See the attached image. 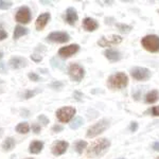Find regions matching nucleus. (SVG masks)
<instances>
[{"label": "nucleus", "instance_id": "2", "mask_svg": "<svg viewBox=\"0 0 159 159\" xmlns=\"http://www.w3.org/2000/svg\"><path fill=\"white\" fill-rule=\"evenodd\" d=\"M127 84H129V78L123 72H117L107 79V86L110 89L124 88V87L127 86Z\"/></svg>", "mask_w": 159, "mask_h": 159}, {"label": "nucleus", "instance_id": "42", "mask_svg": "<svg viewBox=\"0 0 159 159\" xmlns=\"http://www.w3.org/2000/svg\"><path fill=\"white\" fill-rule=\"evenodd\" d=\"M40 3H45V4H49V1H40Z\"/></svg>", "mask_w": 159, "mask_h": 159}, {"label": "nucleus", "instance_id": "36", "mask_svg": "<svg viewBox=\"0 0 159 159\" xmlns=\"http://www.w3.org/2000/svg\"><path fill=\"white\" fill-rule=\"evenodd\" d=\"M7 37V33L2 29V27L0 25V40H3L4 38Z\"/></svg>", "mask_w": 159, "mask_h": 159}, {"label": "nucleus", "instance_id": "21", "mask_svg": "<svg viewBox=\"0 0 159 159\" xmlns=\"http://www.w3.org/2000/svg\"><path fill=\"white\" fill-rule=\"evenodd\" d=\"M28 32H29V30H28L27 28H24V27H21V25H16L14 30V34H13V38H14V39H18L22 35L28 34Z\"/></svg>", "mask_w": 159, "mask_h": 159}, {"label": "nucleus", "instance_id": "35", "mask_svg": "<svg viewBox=\"0 0 159 159\" xmlns=\"http://www.w3.org/2000/svg\"><path fill=\"white\" fill-rule=\"evenodd\" d=\"M63 86H64L63 83H61V82H53V83L50 84V87H52V88H54V89L61 88Z\"/></svg>", "mask_w": 159, "mask_h": 159}, {"label": "nucleus", "instance_id": "27", "mask_svg": "<svg viewBox=\"0 0 159 159\" xmlns=\"http://www.w3.org/2000/svg\"><path fill=\"white\" fill-rule=\"evenodd\" d=\"M117 28L119 29L120 32H123V33H129L130 30H132V27L130 25H123V24H117Z\"/></svg>", "mask_w": 159, "mask_h": 159}, {"label": "nucleus", "instance_id": "7", "mask_svg": "<svg viewBox=\"0 0 159 159\" xmlns=\"http://www.w3.org/2000/svg\"><path fill=\"white\" fill-rule=\"evenodd\" d=\"M130 75L137 81H147L151 78V71L143 67H135L130 70Z\"/></svg>", "mask_w": 159, "mask_h": 159}, {"label": "nucleus", "instance_id": "46", "mask_svg": "<svg viewBox=\"0 0 159 159\" xmlns=\"http://www.w3.org/2000/svg\"><path fill=\"white\" fill-rule=\"evenodd\" d=\"M27 159H34V158H27Z\"/></svg>", "mask_w": 159, "mask_h": 159}, {"label": "nucleus", "instance_id": "45", "mask_svg": "<svg viewBox=\"0 0 159 159\" xmlns=\"http://www.w3.org/2000/svg\"><path fill=\"white\" fill-rule=\"evenodd\" d=\"M117 159H125V158H123V157H120V158H117Z\"/></svg>", "mask_w": 159, "mask_h": 159}, {"label": "nucleus", "instance_id": "8", "mask_svg": "<svg viewBox=\"0 0 159 159\" xmlns=\"http://www.w3.org/2000/svg\"><path fill=\"white\" fill-rule=\"evenodd\" d=\"M17 22L19 24H28L31 20V11L28 7H21L18 9V11L16 13L15 16Z\"/></svg>", "mask_w": 159, "mask_h": 159}, {"label": "nucleus", "instance_id": "11", "mask_svg": "<svg viewBox=\"0 0 159 159\" xmlns=\"http://www.w3.org/2000/svg\"><path fill=\"white\" fill-rule=\"evenodd\" d=\"M80 50V46L76 45V43H72V45L66 46V47H63L58 50V55L63 58H68L70 56H72L73 54H75L76 52Z\"/></svg>", "mask_w": 159, "mask_h": 159}, {"label": "nucleus", "instance_id": "12", "mask_svg": "<svg viewBox=\"0 0 159 159\" xmlns=\"http://www.w3.org/2000/svg\"><path fill=\"white\" fill-rule=\"evenodd\" d=\"M69 143L66 142V141H56V142H54V144L52 145V148H51V151H52L53 155L60 156L63 155L67 151Z\"/></svg>", "mask_w": 159, "mask_h": 159}, {"label": "nucleus", "instance_id": "28", "mask_svg": "<svg viewBox=\"0 0 159 159\" xmlns=\"http://www.w3.org/2000/svg\"><path fill=\"white\" fill-rule=\"evenodd\" d=\"M144 91V89H141V87H137L136 89H134L133 91V98H135L136 100H139V98H141V94L142 92Z\"/></svg>", "mask_w": 159, "mask_h": 159}, {"label": "nucleus", "instance_id": "13", "mask_svg": "<svg viewBox=\"0 0 159 159\" xmlns=\"http://www.w3.org/2000/svg\"><path fill=\"white\" fill-rule=\"evenodd\" d=\"M51 18L50 13H43V14H40L39 16L37 17L36 21H35V27H36L37 30H43V28L47 25V24L49 22V20Z\"/></svg>", "mask_w": 159, "mask_h": 159}, {"label": "nucleus", "instance_id": "6", "mask_svg": "<svg viewBox=\"0 0 159 159\" xmlns=\"http://www.w3.org/2000/svg\"><path fill=\"white\" fill-rule=\"evenodd\" d=\"M69 76L74 82H80L85 75V70L82 66L78 65V64H71L68 70Z\"/></svg>", "mask_w": 159, "mask_h": 159}, {"label": "nucleus", "instance_id": "32", "mask_svg": "<svg viewBox=\"0 0 159 159\" xmlns=\"http://www.w3.org/2000/svg\"><path fill=\"white\" fill-rule=\"evenodd\" d=\"M40 129H42V127H40L39 124H37V123H33L32 124V130L35 133V134H39Z\"/></svg>", "mask_w": 159, "mask_h": 159}, {"label": "nucleus", "instance_id": "38", "mask_svg": "<svg viewBox=\"0 0 159 159\" xmlns=\"http://www.w3.org/2000/svg\"><path fill=\"white\" fill-rule=\"evenodd\" d=\"M31 58H32V61H40L43 60L42 56L37 55V54H32V55H31Z\"/></svg>", "mask_w": 159, "mask_h": 159}, {"label": "nucleus", "instance_id": "15", "mask_svg": "<svg viewBox=\"0 0 159 159\" xmlns=\"http://www.w3.org/2000/svg\"><path fill=\"white\" fill-rule=\"evenodd\" d=\"M83 28L88 32H93L99 28V24L97 22L96 19L90 18V17H86L83 20Z\"/></svg>", "mask_w": 159, "mask_h": 159}, {"label": "nucleus", "instance_id": "23", "mask_svg": "<svg viewBox=\"0 0 159 159\" xmlns=\"http://www.w3.org/2000/svg\"><path fill=\"white\" fill-rule=\"evenodd\" d=\"M87 147V142L84 140H78L75 143H74V150L76 151V153L82 154L83 151L85 150Z\"/></svg>", "mask_w": 159, "mask_h": 159}, {"label": "nucleus", "instance_id": "4", "mask_svg": "<svg viewBox=\"0 0 159 159\" xmlns=\"http://www.w3.org/2000/svg\"><path fill=\"white\" fill-rule=\"evenodd\" d=\"M141 45L148 52L156 53L159 51V36L157 35H147L141 39Z\"/></svg>", "mask_w": 159, "mask_h": 159}, {"label": "nucleus", "instance_id": "40", "mask_svg": "<svg viewBox=\"0 0 159 159\" xmlns=\"http://www.w3.org/2000/svg\"><path fill=\"white\" fill-rule=\"evenodd\" d=\"M73 97L74 98H75L76 100H81V98H82V94L80 93V92H78V91H75L73 93Z\"/></svg>", "mask_w": 159, "mask_h": 159}, {"label": "nucleus", "instance_id": "26", "mask_svg": "<svg viewBox=\"0 0 159 159\" xmlns=\"http://www.w3.org/2000/svg\"><path fill=\"white\" fill-rule=\"evenodd\" d=\"M42 92V89H35V90H25L24 93H22V98L28 100V99H31L33 98L34 96H36L37 93Z\"/></svg>", "mask_w": 159, "mask_h": 159}, {"label": "nucleus", "instance_id": "25", "mask_svg": "<svg viewBox=\"0 0 159 159\" xmlns=\"http://www.w3.org/2000/svg\"><path fill=\"white\" fill-rule=\"evenodd\" d=\"M51 65H52V67L61 69V70L65 69V63H64L63 61L58 60L57 57H53L52 60H51Z\"/></svg>", "mask_w": 159, "mask_h": 159}, {"label": "nucleus", "instance_id": "9", "mask_svg": "<svg viewBox=\"0 0 159 159\" xmlns=\"http://www.w3.org/2000/svg\"><path fill=\"white\" fill-rule=\"evenodd\" d=\"M122 42V37L119 35H110L108 37H101L98 40V45L101 47H110L112 45H117Z\"/></svg>", "mask_w": 159, "mask_h": 159}, {"label": "nucleus", "instance_id": "10", "mask_svg": "<svg viewBox=\"0 0 159 159\" xmlns=\"http://www.w3.org/2000/svg\"><path fill=\"white\" fill-rule=\"evenodd\" d=\"M47 39L49 40V42L64 43H67L68 40L70 39V36H69V34L66 32H52L48 35Z\"/></svg>", "mask_w": 159, "mask_h": 159}, {"label": "nucleus", "instance_id": "16", "mask_svg": "<svg viewBox=\"0 0 159 159\" xmlns=\"http://www.w3.org/2000/svg\"><path fill=\"white\" fill-rule=\"evenodd\" d=\"M78 20V13H76V10L74 7H69L66 11V15H65V21L69 25H74L75 21Z\"/></svg>", "mask_w": 159, "mask_h": 159}, {"label": "nucleus", "instance_id": "47", "mask_svg": "<svg viewBox=\"0 0 159 159\" xmlns=\"http://www.w3.org/2000/svg\"><path fill=\"white\" fill-rule=\"evenodd\" d=\"M157 159H159V157H158V158H157Z\"/></svg>", "mask_w": 159, "mask_h": 159}, {"label": "nucleus", "instance_id": "37", "mask_svg": "<svg viewBox=\"0 0 159 159\" xmlns=\"http://www.w3.org/2000/svg\"><path fill=\"white\" fill-rule=\"evenodd\" d=\"M52 130L54 133H60V132H61V130H63V126H61V125H54V126L52 127Z\"/></svg>", "mask_w": 159, "mask_h": 159}, {"label": "nucleus", "instance_id": "17", "mask_svg": "<svg viewBox=\"0 0 159 159\" xmlns=\"http://www.w3.org/2000/svg\"><path fill=\"white\" fill-rule=\"evenodd\" d=\"M104 55H105V57L110 61H118L121 60V53H120L119 51L114 50V49H107L104 52Z\"/></svg>", "mask_w": 159, "mask_h": 159}, {"label": "nucleus", "instance_id": "33", "mask_svg": "<svg viewBox=\"0 0 159 159\" xmlns=\"http://www.w3.org/2000/svg\"><path fill=\"white\" fill-rule=\"evenodd\" d=\"M148 111H150L153 116L157 117V116H159V106H154L150 110H148Z\"/></svg>", "mask_w": 159, "mask_h": 159}, {"label": "nucleus", "instance_id": "24", "mask_svg": "<svg viewBox=\"0 0 159 159\" xmlns=\"http://www.w3.org/2000/svg\"><path fill=\"white\" fill-rule=\"evenodd\" d=\"M83 124H84L83 118L76 117V118H74L72 121H71V123H70V129H78L79 127H81Z\"/></svg>", "mask_w": 159, "mask_h": 159}, {"label": "nucleus", "instance_id": "31", "mask_svg": "<svg viewBox=\"0 0 159 159\" xmlns=\"http://www.w3.org/2000/svg\"><path fill=\"white\" fill-rule=\"evenodd\" d=\"M28 76H29V79L31 80V81H34V82H38L40 80L39 75L36 74V73H34V72L29 73V74H28Z\"/></svg>", "mask_w": 159, "mask_h": 159}, {"label": "nucleus", "instance_id": "1", "mask_svg": "<svg viewBox=\"0 0 159 159\" xmlns=\"http://www.w3.org/2000/svg\"><path fill=\"white\" fill-rule=\"evenodd\" d=\"M110 148V141L106 138H101L99 140H96L93 143L87 148V156L88 157H102L104 154H106L107 151Z\"/></svg>", "mask_w": 159, "mask_h": 159}, {"label": "nucleus", "instance_id": "34", "mask_svg": "<svg viewBox=\"0 0 159 159\" xmlns=\"http://www.w3.org/2000/svg\"><path fill=\"white\" fill-rule=\"evenodd\" d=\"M137 129H138V123L135 122V121L130 122V125H129V130H130V132L135 133V132H137Z\"/></svg>", "mask_w": 159, "mask_h": 159}, {"label": "nucleus", "instance_id": "39", "mask_svg": "<svg viewBox=\"0 0 159 159\" xmlns=\"http://www.w3.org/2000/svg\"><path fill=\"white\" fill-rule=\"evenodd\" d=\"M152 148H153V150L154 151H159V142H155V143H153V145H152Z\"/></svg>", "mask_w": 159, "mask_h": 159}, {"label": "nucleus", "instance_id": "44", "mask_svg": "<svg viewBox=\"0 0 159 159\" xmlns=\"http://www.w3.org/2000/svg\"><path fill=\"white\" fill-rule=\"evenodd\" d=\"M2 55H3V54H2V53H1V52H0V58H1V57H2Z\"/></svg>", "mask_w": 159, "mask_h": 159}, {"label": "nucleus", "instance_id": "14", "mask_svg": "<svg viewBox=\"0 0 159 159\" xmlns=\"http://www.w3.org/2000/svg\"><path fill=\"white\" fill-rule=\"evenodd\" d=\"M9 65L10 67L13 69H20V68H24L27 66V60L24 57H12L11 60L9 61Z\"/></svg>", "mask_w": 159, "mask_h": 159}, {"label": "nucleus", "instance_id": "22", "mask_svg": "<svg viewBox=\"0 0 159 159\" xmlns=\"http://www.w3.org/2000/svg\"><path fill=\"white\" fill-rule=\"evenodd\" d=\"M15 129H16V132L18 133V134H27L30 130V126H29V124H28V122H21L17 125Z\"/></svg>", "mask_w": 159, "mask_h": 159}, {"label": "nucleus", "instance_id": "30", "mask_svg": "<svg viewBox=\"0 0 159 159\" xmlns=\"http://www.w3.org/2000/svg\"><path fill=\"white\" fill-rule=\"evenodd\" d=\"M37 120L42 123L43 125H45V126H46V125H48V123H49V119H48L45 115H40V116H38Z\"/></svg>", "mask_w": 159, "mask_h": 159}, {"label": "nucleus", "instance_id": "41", "mask_svg": "<svg viewBox=\"0 0 159 159\" xmlns=\"http://www.w3.org/2000/svg\"><path fill=\"white\" fill-rule=\"evenodd\" d=\"M3 66H4V64H3V63H1V64H0V69H1L2 67H3ZM2 72L4 73V72H6V70H4V69H2Z\"/></svg>", "mask_w": 159, "mask_h": 159}, {"label": "nucleus", "instance_id": "43", "mask_svg": "<svg viewBox=\"0 0 159 159\" xmlns=\"http://www.w3.org/2000/svg\"><path fill=\"white\" fill-rule=\"evenodd\" d=\"M2 133H3V129H0V136L2 135Z\"/></svg>", "mask_w": 159, "mask_h": 159}, {"label": "nucleus", "instance_id": "3", "mask_svg": "<svg viewBox=\"0 0 159 159\" xmlns=\"http://www.w3.org/2000/svg\"><path fill=\"white\" fill-rule=\"evenodd\" d=\"M109 127V121L106 119H102L99 122L94 123L93 125H91L88 129H87L86 136L88 138H94L98 135L102 134Z\"/></svg>", "mask_w": 159, "mask_h": 159}, {"label": "nucleus", "instance_id": "19", "mask_svg": "<svg viewBox=\"0 0 159 159\" xmlns=\"http://www.w3.org/2000/svg\"><path fill=\"white\" fill-rule=\"evenodd\" d=\"M159 99V92L157 90H152L145 96V102L148 104H152L157 102Z\"/></svg>", "mask_w": 159, "mask_h": 159}, {"label": "nucleus", "instance_id": "5", "mask_svg": "<svg viewBox=\"0 0 159 159\" xmlns=\"http://www.w3.org/2000/svg\"><path fill=\"white\" fill-rule=\"evenodd\" d=\"M75 112H76V110L75 108H73V107H70V106L61 107V108H60L56 111V118L58 119V121L66 123L72 119L74 117V115H75Z\"/></svg>", "mask_w": 159, "mask_h": 159}, {"label": "nucleus", "instance_id": "18", "mask_svg": "<svg viewBox=\"0 0 159 159\" xmlns=\"http://www.w3.org/2000/svg\"><path fill=\"white\" fill-rule=\"evenodd\" d=\"M43 143L42 141H38L35 140L33 142L30 143V147H29V152L31 154H38L43 151Z\"/></svg>", "mask_w": 159, "mask_h": 159}, {"label": "nucleus", "instance_id": "29", "mask_svg": "<svg viewBox=\"0 0 159 159\" xmlns=\"http://www.w3.org/2000/svg\"><path fill=\"white\" fill-rule=\"evenodd\" d=\"M13 6L11 1H3V0H0V10H7Z\"/></svg>", "mask_w": 159, "mask_h": 159}, {"label": "nucleus", "instance_id": "20", "mask_svg": "<svg viewBox=\"0 0 159 159\" xmlns=\"http://www.w3.org/2000/svg\"><path fill=\"white\" fill-rule=\"evenodd\" d=\"M15 147V140L14 138L12 137H7L6 140L3 141V143H2V148H3V151H6V152H10V151H12L13 148Z\"/></svg>", "mask_w": 159, "mask_h": 159}]
</instances>
